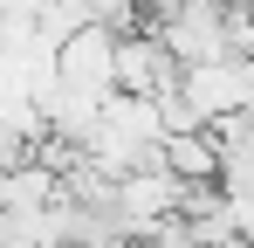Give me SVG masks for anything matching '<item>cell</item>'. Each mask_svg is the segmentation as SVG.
I'll return each instance as SVG.
<instances>
[{"label":"cell","mask_w":254,"mask_h":248,"mask_svg":"<svg viewBox=\"0 0 254 248\" xmlns=\"http://www.w3.org/2000/svg\"><path fill=\"white\" fill-rule=\"evenodd\" d=\"M227 14H234V0H186L165 28H158V41L172 48V62H179V69L227 62V55H234V41H227Z\"/></svg>","instance_id":"cell-1"},{"label":"cell","mask_w":254,"mask_h":248,"mask_svg":"<svg viewBox=\"0 0 254 248\" xmlns=\"http://www.w3.org/2000/svg\"><path fill=\"white\" fill-rule=\"evenodd\" d=\"M179 83H186V69L172 62V48L158 35H124L117 41V90L124 97H179Z\"/></svg>","instance_id":"cell-2"},{"label":"cell","mask_w":254,"mask_h":248,"mask_svg":"<svg viewBox=\"0 0 254 248\" xmlns=\"http://www.w3.org/2000/svg\"><path fill=\"white\" fill-rule=\"evenodd\" d=\"M165 172H179L186 186H220V138L213 131H186V138H165Z\"/></svg>","instance_id":"cell-3"}]
</instances>
